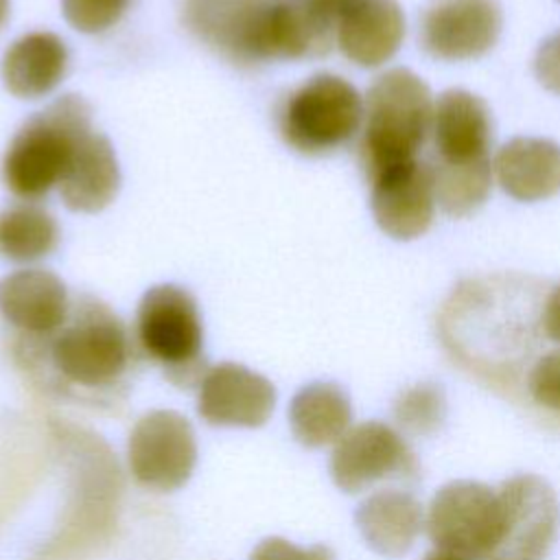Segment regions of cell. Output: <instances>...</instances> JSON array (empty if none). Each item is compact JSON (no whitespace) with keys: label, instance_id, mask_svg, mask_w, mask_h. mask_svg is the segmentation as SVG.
<instances>
[{"label":"cell","instance_id":"cell-19","mask_svg":"<svg viewBox=\"0 0 560 560\" xmlns=\"http://www.w3.org/2000/svg\"><path fill=\"white\" fill-rule=\"evenodd\" d=\"M354 521L370 549L385 558H400L422 529V508L413 494L389 488L361 501Z\"/></svg>","mask_w":560,"mask_h":560},{"label":"cell","instance_id":"cell-5","mask_svg":"<svg viewBox=\"0 0 560 560\" xmlns=\"http://www.w3.org/2000/svg\"><path fill=\"white\" fill-rule=\"evenodd\" d=\"M363 122V101L357 88L319 72L293 90L278 114L280 136L304 155L330 153L350 142Z\"/></svg>","mask_w":560,"mask_h":560},{"label":"cell","instance_id":"cell-25","mask_svg":"<svg viewBox=\"0 0 560 560\" xmlns=\"http://www.w3.org/2000/svg\"><path fill=\"white\" fill-rule=\"evenodd\" d=\"M394 416L411 433H433L446 418L442 387L435 383L407 387L394 402Z\"/></svg>","mask_w":560,"mask_h":560},{"label":"cell","instance_id":"cell-29","mask_svg":"<svg viewBox=\"0 0 560 560\" xmlns=\"http://www.w3.org/2000/svg\"><path fill=\"white\" fill-rule=\"evenodd\" d=\"M534 72L542 88L560 94V33L547 37L534 59Z\"/></svg>","mask_w":560,"mask_h":560},{"label":"cell","instance_id":"cell-4","mask_svg":"<svg viewBox=\"0 0 560 560\" xmlns=\"http://www.w3.org/2000/svg\"><path fill=\"white\" fill-rule=\"evenodd\" d=\"M140 350L179 387L199 385L210 370L203 357V326L195 298L177 284L151 287L136 313Z\"/></svg>","mask_w":560,"mask_h":560},{"label":"cell","instance_id":"cell-1","mask_svg":"<svg viewBox=\"0 0 560 560\" xmlns=\"http://www.w3.org/2000/svg\"><path fill=\"white\" fill-rule=\"evenodd\" d=\"M44 361L68 387H116L131 363V341L125 324L98 300L79 298L63 324L44 335Z\"/></svg>","mask_w":560,"mask_h":560},{"label":"cell","instance_id":"cell-26","mask_svg":"<svg viewBox=\"0 0 560 560\" xmlns=\"http://www.w3.org/2000/svg\"><path fill=\"white\" fill-rule=\"evenodd\" d=\"M129 0H61L68 24L81 33H101L118 22Z\"/></svg>","mask_w":560,"mask_h":560},{"label":"cell","instance_id":"cell-2","mask_svg":"<svg viewBox=\"0 0 560 560\" xmlns=\"http://www.w3.org/2000/svg\"><path fill=\"white\" fill-rule=\"evenodd\" d=\"M361 164L372 182L383 171L416 160L433 120L429 85L407 68L376 77L363 103Z\"/></svg>","mask_w":560,"mask_h":560},{"label":"cell","instance_id":"cell-12","mask_svg":"<svg viewBox=\"0 0 560 560\" xmlns=\"http://www.w3.org/2000/svg\"><path fill=\"white\" fill-rule=\"evenodd\" d=\"M276 407V387L241 363L212 365L199 383L197 411L217 427H260Z\"/></svg>","mask_w":560,"mask_h":560},{"label":"cell","instance_id":"cell-23","mask_svg":"<svg viewBox=\"0 0 560 560\" xmlns=\"http://www.w3.org/2000/svg\"><path fill=\"white\" fill-rule=\"evenodd\" d=\"M59 243L57 221L39 206L15 203L0 212V256L13 262H33L48 256Z\"/></svg>","mask_w":560,"mask_h":560},{"label":"cell","instance_id":"cell-24","mask_svg":"<svg viewBox=\"0 0 560 560\" xmlns=\"http://www.w3.org/2000/svg\"><path fill=\"white\" fill-rule=\"evenodd\" d=\"M435 203L451 217H464L477 210L490 195L492 164L488 160L470 164H444L429 162Z\"/></svg>","mask_w":560,"mask_h":560},{"label":"cell","instance_id":"cell-18","mask_svg":"<svg viewBox=\"0 0 560 560\" xmlns=\"http://www.w3.org/2000/svg\"><path fill=\"white\" fill-rule=\"evenodd\" d=\"M4 88L20 98H37L57 88L68 70L63 39L48 31H33L15 39L2 57Z\"/></svg>","mask_w":560,"mask_h":560},{"label":"cell","instance_id":"cell-28","mask_svg":"<svg viewBox=\"0 0 560 560\" xmlns=\"http://www.w3.org/2000/svg\"><path fill=\"white\" fill-rule=\"evenodd\" d=\"M249 560H335V553L326 545L298 547L287 538L269 536L254 547Z\"/></svg>","mask_w":560,"mask_h":560},{"label":"cell","instance_id":"cell-14","mask_svg":"<svg viewBox=\"0 0 560 560\" xmlns=\"http://www.w3.org/2000/svg\"><path fill=\"white\" fill-rule=\"evenodd\" d=\"M431 133L438 162L470 164L488 160L492 142L490 109L468 90H446L433 103Z\"/></svg>","mask_w":560,"mask_h":560},{"label":"cell","instance_id":"cell-22","mask_svg":"<svg viewBox=\"0 0 560 560\" xmlns=\"http://www.w3.org/2000/svg\"><path fill=\"white\" fill-rule=\"evenodd\" d=\"M352 422L348 394L330 381H315L295 392L289 405V424L295 440L308 448L335 444Z\"/></svg>","mask_w":560,"mask_h":560},{"label":"cell","instance_id":"cell-32","mask_svg":"<svg viewBox=\"0 0 560 560\" xmlns=\"http://www.w3.org/2000/svg\"><path fill=\"white\" fill-rule=\"evenodd\" d=\"M9 18V0H0V28L7 24Z\"/></svg>","mask_w":560,"mask_h":560},{"label":"cell","instance_id":"cell-15","mask_svg":"<svg viewBox=\"0 0 560 560\" xmlns=\"http://www.w3.org/2000/svg\"><path fill=\"white\" fill-rule=\"evenodd\" d=\"M68 308V289L50 271L20 269L0 280V315L28 337L57 330Z\"/></svg>","mask_w":560,"mask_h":560},{"label":"cell","instance_id":"cell-7","mask_svg":"<svg viewBox=\"0 0 560 560\" xmlns=\"http://www.w3.org/2000/svg\"><path fill=\"white\" fill-rule=\"evenodd\" d=\"M503 510L499 490L457 479L442 486L427 512V532L438 549L486 560L501 538Z\"/></svg>","mask_w":560,"mask_h":560},{"label":"cell","instance_id":"cell-21","mask_svg":"<svg viewBox=\"0 0 560 560\" xmlns=\"http://www.w3.org/2000/svg\"><path fill=\"white\" fill-rule=\"evenodd\" d=\"M359 0H280L282 59L326 55L343 15Z\"/></svg>","mask_w":560,"mask_h":560},{"label":"cell","instance_id":"cell-8","mask_svg":"<svg viewBox=\"0 0 560 560\" xmlns=\"http://www.w3.org/2000/svg\"><path fill=\"white\" fill-rule=\"evenodd\" d=\"M127 462L133 479L153 490L182 488L197 464V440L186 416L173 409L144 413L131 429Z\"/></svg>","mask_w":560,"mask_h":560},{"label":"cell","instance_id":"cell-6","mask_svg":"<svg viewBox=\"0 0 560 560\" xmlns=\"http://www.w3.org/2000/svg\"><path fill=\"white\" fill-rule=\"evenodd\" d=\"M184 22L234 63L282 59L280 0H184Z\"/></svg>","mask_w":560,"mask_h":560},{"label":"cell","instance_id":"cell-27","mask_svg":"<svg viewBox=\"0 0 560 560\" xmlns=\"http://www.w3.org/2000/svg\"><path fill=\"white\" fill-rule=\"evenodd\" d=\"M527 389L538 405L560 411V350H551L534 363Z\"/></svg>","mask_w":560,"mask_h":560},{"label":"cell","instance_id":"cell-20","mask_svg":"<svg viewBox=\"0 0 560 560\" xmlns=\"http://www.w3.org/2000/svg\"><path fill=\"white\" fill-rule=\"evenodd\" d=\"M120 171L114 147L101 133H88L77 147L61 182L59 192L70 210L98 212L118 192Z\"/></svg>","mask_w":560,"mask_h":560},{"label":"cell","instance_id":"cell-3","mask_svg":"<svg viewBox=\"0 0 560 560\" xmlns=\"http://www.w3.org/2000/svg\"><path fill=\"white\" fill-rule=\"evenodd\" d=\"M90 107L77 94H63L28 118L2 158V182L20 199L46 197L59 186L77 147L92 133Z\"/></svg>","mask_w":560,"mask_h":560},{"label":"cell","instance_id":"cell-11","mask_svg":"<svg viewBox=\"0 0 560 560\" xmlns=\"http://www.w3.org/2000/svg\"><path fill=\"white\" fill-rule=\"evenodd\" d=\"M503 26L497 0H438L420 22L422 48L442 61H466L486 55Z\"/></svg>","mask_w":560,"mask_h":560},{"label":"cell","instance_id":"cell-16","mask_svg":"<svg viewBox=\"0 0 560 560\" xmlns=\"http://www.w3.org/2000/svg\"><path fill=\"white\" fill-rule=\"evenodd\" d=\"M492 171L510 197L549 199L560 192V144L547 138H512L497 151Z\"/></svg>","mask_w":560,"mask_h":560},{"label":"cell","instance_id":"cell-17","mask_svg":"<svg viewBox=\"0 0 560 560\" xmlns=\"http://www.w3.org/2000/svg\"><path fill=\"white\" fill-rule=\"evenodd\" d=\"M405 37V13L396 0H359L339 22L337 44L357 66L389 61Z\"/></svg>","mask_w":560,"mask_h":560},{"label":"cell","instance_id":"cell-13","mask_svg":"<svg viewBox=\"0 0 560 560\" xmlns=\"http://www.w3.org/2000/svg\"><path fill=\"white\" fill-rule=\"evenodd\" d=\"M372 214L378 228L396 241H411L427 232L435 210L429 162L411 160L372 179Z\"/></svg>","mask_w":560,"mask_h":560},{"label":"cell","instance_id":"cell-31","mask_svg":"<svg viewBox=\"0 0 560 560\" xmlns=\"http://www.w3.org/2000/svg\"><path fill=\"white\" fill-rule=\"evenodd\" d=\"M424 560H470V558H466V556H462V553H455V551H448V549H433V551H429L427 556H424Z\"/></svg>","mask_w":560,"mask_h":560},{"label":"cell","instance_id":"cell-10","mask_svg":"<svg viewBox=\"0 0 560 560\" xmlns=\"http://www.w3.org/2000/svg\"><path fill=\"white\" fill-rule=\"evenodd\" d=\"M330 477L343 492H361L387 477L416 472L402 438L385 422L368 420L348 429L330 453Z\"/></svg>","mask_w":560,"mask_h":560},{"label":"cell","instance_id":"cell-30","mask_svg":"<svg viewBox=\"0 0 560 560\" xmlns=\"http://www.w3.org/2000/svg\"><path fill=\"white\" fill-rule=\"evenodd\" d=\"M542 330L551 341L560 343V284L549 293L542 308Z\"/></svg>","mask_w":560,"mask_h":560},{"label":"cell","instance_id":"cell-9","mask_svg":"<svg viewBox=\"0 0 560 560\" xmlns=\"http://www.w3.org/2000/svg\"><path fill=\"white\" fill-rule=\"evenodd\" d=\"M503 527L486 560H545L558 532L560 508L551 486L529 472L510 477L499 488Z\"/></svg>","mask_w":560,"mask_h":560}]
</instances>
